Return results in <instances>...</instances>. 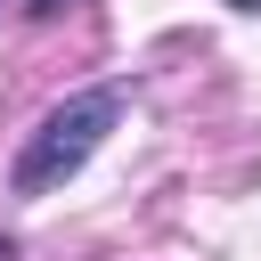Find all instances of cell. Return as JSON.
Masks as SVG:
<instances>
[{
  "label": "cell",
  "mask_w": 261,
  "mask_h": 261,
  "mask_svg": "<svg viewBox=\"0 0 261 261\" xmlns=\"http://www.w3.org/2000/svg\"><path fill=\"white\" fill-rule=\"evenodd\" d=\"M114 122H122V90H114V82H106V90H82V98H65V106H49L41 130L24 139L8 188H16V196H49V188H65V179L98 155V139H106Z\"/></svg>",
  "instance_id": "1"
},
{
  "label": "cell",
  "mask_w": 261,
  "mask_h": 261,
  "mask_svg": "<svg viewBox=\"0 0 261 261\" xmlns=\"http://www.w3.org/2000/svg\"><path fill=\"white\" fill-rule=\"evenodd\" d=\"M24 8H33V16H57V8H73V0H24Z\"/></svg>",
  "instance_id": "2"
},
{
  "label": "cell",
  "mask_w": 261,
  "mask_h": 261,
  "mask_svg": "<svg viewBox=\"0 0 261 261\" xmlns=\"http://www.w3.org/2000/svg\"><path fill=\"white\" fill-rule=\"evenodd\" d=\"M237 8H261V0H237Z\"/></svg>",
  "instance_id": "3"
}]
</instances>
